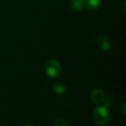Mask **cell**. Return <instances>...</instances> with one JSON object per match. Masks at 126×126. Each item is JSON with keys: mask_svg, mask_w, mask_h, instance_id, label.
<instances>
[{"mask_svg": "<svg viewBox=\"0 0 126 126\" xmlns=\"http://www.w3.org/2000/svg\"><path fill=\"white\" fill-rule=\"evenodd\" d=\"M93 120L97 125L100 126L106 125L110 122V114L107 108L104 106H99L96 107L93 112Z\"/></svg>", "mask_w": 126, "mask_h": 126, "instance_id": "cell-1", "label": "cell"}, {"mask_svg": "<svg viewBox=\"0 0 126 126\" xmlns=\"http://www.w3.org/2000/svg\"><path fill=\"white\" fill-rule=\"evenodd\" d=\"M45 70L49 77L56 78L62 74V66L56 59H50L46 63Z\"/></svg>", "mask_w": 126, "mask_h": 126, "instance_id": "cell-2", "label": "cell"}, {"mask_svg": "<svg viewBox=\"0 0 126 126\" xmlns=\"http://www.w3.org/2000/svg\"><path fill=\"white\" fill-rule=\"evenodd\" d=\"M96 44L100 50L107 51L111 48V42L106 34H99L96 39Z\"/></svg>", "mask_w": 126, "mask_h": 126, "instance_id": "cell-3", "label": "cell"}, {"mask_svg": "<svg viewBox=\"0 0 126 126\" xmlns=\"http://www.w3.org/2000/svg\"><path fill=\"white\" fill-rule=\"evenodd\" d=\"M104 97H105V95H104V91L99 89V88L93 89L91 93V95H90L92 101L95 104H101L104 100Z\"/></svg>", "mask_w": 126, "mask_h": 126, "instance_id": "cell-4", "label": "cell"}, {"mask_svg": "<svg viewBox=\"0 0 126 126\" xmlns=\"http://www.w3.org/2000/svg\"><path fill=\"white\" fill-rule=\"evenodd\" d=\"M84 4L88 10H95L100 7L101 0H84Z\"/></svg>", "mask_w": 126, "mask_h": 126, "instance_id": "cell-5", "label": "cell"}, {"mask_svg": "<svg viewBox=\"0 0 126 126\" xmlns=\"http://www.w3.org/2000/svg\"><path fill=\"white\" fill-rule=\"evenodd\" d=\"M53 89L54 93L58 95H63L67 93V87L61 82H55L53 85Z\"/></svg>", "mask_w": 126, "mask_h": 126, "instance_id": "cell-6", "label": "cell"}, {"mask_svg": "<svg viewBox=\"0 0 126 126\" xmlns=\"http://www.w3.org/2000/svg\"><path fill=\"white\" fill-rule=\"evenodd\" d=\"M70 6L74 11H81L85 7L84 0H71Z\"/></svg>", "mask_w": 126, "mask_h": 126, "instance_id": "cell-7", "label": "cell"}, {"mask_svg": "<svg viewBox=\"0 0 126 126\" xmlns=\"http://www.w3.org/2000/svg\"><path fill=\"white\" fill-rule=\"evenodd\" d=\"M113 98L111 96H108V97H104V100H103V104H104V107H110L113 105Z\"/></svg>", "mask_w": 126, "mask_h": 126, "instance_id": "cell-8", "label": "cell"}, {"mask_svg": "<svg viewBox=\"0 0 126 126\" xmlns=\"http://www.w3.org/2000/svg\"><path fill=\"white\" fill-rule=\"evenodd\" d=\"M52 126H67V125L66 120L62 119V118H58V119L54 120Z\"/></svg>", "mask_w": 126, "mask_h": 126, "instance_id": "cell-9", "label": "cell"}, {"mask_svg": "<svg viewBox=\"0 0 126 126\" xmlns=\"http://www.w3.org/2000/svg\"><path fill=\"white\" fill-rule=\"evenodd\" d=\"M120 110H121L123 116H125V102H124L123 104H122L121 107H120Z\"/></svg>", "mask_w": 126, "mask_h": 126, "instance_id": "cell-10", "label": "cell"}, {"mask_svg": "<svg viewBox=\"0 0 126 126\" xmlns=\"http://www.w3.org/2000/svg\"><path fill=\"white\" fill-rule=\"evenodd\" d=\"M24 126H35V125H31V124H28V125H24Z\"/></svg>", "mask_w": 126, "mask_h": 126, "instance_id": "cell-11", "label": "cell"}]
</instances>
